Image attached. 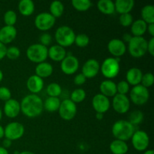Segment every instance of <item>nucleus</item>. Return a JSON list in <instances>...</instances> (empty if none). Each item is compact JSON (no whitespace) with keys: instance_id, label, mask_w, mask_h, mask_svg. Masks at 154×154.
Here are the masks:
<instances>
[{"instance_id":"1","label":"nucleus","mask_w":154,"mask_h":154,"mask_svg":"<svg viewBox=\"0 0 154 154\" xmlns=\"http://www.w3.org/2000/svg\"><path fill=\"white\" fill-rule=\"evenodd\" d=\"M20 111L27 117L34 118L41 115L43 111V100L36 94L24 96L20 103Z\"/></svg>"},{"instance_id":"2","label":"nucleus","mask_w":154,"mask_h":154,"mask_svg":"<svg viewBox=\"0 0 154 154\" xmlns=\"http://www.w3.org/2000/svg\"><path fill=\"white\" fill-rule=\"evenodd\" d=\"M135 126L128 120H120L114 123L111 129L114 138L120 141H126L131 139L135 132Z\"/></svg>"},{"instance_id":"3","label":"nucleus","mask_w":154,"mask_h":154,"mask_svg":"<svg viewBox=\"0 0 154 154\" xmlns=\"http://www.w3.org/2000/svg\"><path fill=\"white\" fill-rule=\"evenodd\" d=\"M75 36L76 35L74 30L68 26H60L55 32V39L57 45L64 48L73 45Z\"/></svg>"},{"instance_id":"4","label":"nucleus","mask_w":154,"mask_h":154,"mask_svg":"<svg viewBox=\"0 0 154 154\" xmlns=\"http://www.w3.org/2000/svg\"><path fill=\"white\" fill-rule=\"evenodd\" d=\"M129 54L134 58H141L147 52V41L144 37L132 36L128 45Z\"/></svg>"},{"instance_id":"5","label":"nucleus","mask_w":154,"mask_h":154,"mask_svg":"<svg viewBox=\"0 0 154 154\" xmlns=\"http://www.w3.org/2000/svg\"><path fill=\"white\" fill-rule=\"evenodd\" d=\"M100 70L103 76L108 80L116 78L120 73V59L114 57L106 58L100 66Z\"/></svg>"},{"instance_id":"6","label":"nucleus","mask_w":154,"mask_h":154,"mask_svg":"<svg viewBox=\"0 0 154 154\" xmlns=\"http://www.w3.org/2000/svg\"><path fill=\"white\" fill-rule=\"evenodd\" d=\"M26 57L32 63H43L48 57V48L39 43L33 44L27 48Z\"/></svg>"},{"instance_id":"7","label":"nucleus","mask_w":154,"mask_h":154,"mask_svg":"<svg viewBox=\"0 0 154 154\" xmlns=\"http://www.w3.org/2000/svg\"><path fill=\"white\" fill-rule=\"evenodd\" d=\"M150 98L148 89L142 85L135 86L130 90V99L135 105H143L147 103Z\"/></svg>"},{"instance_id":"8","label":"nucleus","mask_w":154,"mask_h":154,"mask_svg":"<svg viewBox=\"0 0 154 154\" xmlns=\"http://www.w3.org/2000/svg\"><path fill=\"white\" fill-rule=\"evenodd\" d=\"M132 144L134 148L140 152L145 151L150 144V138L146 132L143 130H137L132 135Z\"/></svg>"},{"instance_id":"9","label":"nucleus","mask_w":154,"mask_h":154,"mask_svg":"<svg viewBox=\"0 0 154 154\" xmlns=\"http://www.w3.org/2000/svg\"><path fill=\"white\" fill-rule=\"evenodd\" d=\"M58 111L60 117L63 120L69 121L76 116L77 105L69 99H66L60 103Z\"/></svg>"},{"instance_id":"10","label":"nucleus","mask_w":154,"mask_h":154,"mask_svg":"<svg viewBox=\"0 0 154 154\" xmlns=\"http://www.w3.org/2000/svg\"><path fill=\"white\" fill-rule=\"evenodd\" d=\"M34 23L38 29L46 32L54 26L56 23V18L54 17L49 12H42L35 17Z\"/></svg>"},{"instance_id":"11","label":"nucleus","mask_w":154,"mask_h":154,"mask_svg":"<svg viewBox=\"0 0 154 154\" xmlns=\"http://www.w3.org/2000/svg\"><path fill=\"white\" fill-rule=\"evenodd\" d=\"M5 137L11 141L18 140L23 137L25 132L23 125L18 122L9 123L4 129Z\"/></svg>"},{"instance_id":"12","label":"nucleus","mask_w":154,"mask_h":154,"mask_svg":"<svg viewBox=\"0 0 154 154\" xmlns=\"http://www.w3.org/2000/svg\"><path fill=\"white\" fill-rule=\"evenodd\" d=\"M112 107L114 111L120 114H124L130 108V100L126 95L116 94L113 97Z\"/></svg>"},{"instance_id":"13","label":"nucleus","mask_w":154,"mask_h":154,"mask_svg":"<svg viewBox=\"0 0 154 154\" xmlns=\"http://www.w3.org/2000/svg\"><path fill=\"white\" fill-rule=\"evenodd\" d=\"M61 70L65 75H74L79 68V61L78 58L73 55H68L61 61Z\"/></svg>"},{"instance_id":"14","label":"nucleus","mask_w":154,"mask_h":154,"mask_svg":"<svg viewBox=\"0 0 154 154\" xmlns=\"http://www.w3.org/2000/svg\"><path fill=\"white\" fill-rule=\"evenodd\" d=\"M92 105L96 113L105 114L109 110L111 102L109 99L101 93H98L92 99Z\"/></svg>"},{"instance_id":"15","label":"nucleus","mask_w":154,"mask_h":154,"mask_svg":"<svg viewBox=\"0 0 154 154\" xmlns=\"http://www.w3.org/2000/svg\"><path fill=\"white\" fill-rule=\"evenodd\" d=\"M108 50L114 58H120L126 51V46L124 42L118 38H113L108 44Z\"/></svg>"},{"instance_id":"16","label":"nucleus","mask_w":154,"mask_h":154,"mask_svg":"<svg viewBox=\"0 0 154 154\" xmlns=\"http://www.w3.org/2000/svg\"><path fill=\"white\" fill-rule=\"evenodd\" d=\"M100 71L99 63L95 59H90L84 64L81 73L86 77V78H93L99 74Z\"/></svg>"},{"instance_id":"17","label":"nucleus","mask_w":154,"mask_h":154,"mask_svg":"<svg viewBox=\"0 0 154 154\" xmlns=\"http://www.w3.org/2000/svg\"><path fill=\"white\" fill-rule=\"evenodd\" d=\"M20 112V104L17 100L11 99L6 101L4 105V114L9 118H15Z\"/></svg>"},{"instance_id":"18","label":"nucleus","mask_w":154,"mask_h":154,"mask_svg":"<svg viewBox=\"0 0 154 154\" xmlns=\"http://www.w3.org/2000/svg\"><path fill=\"white\" fill-rule=\"evenodd\" d=\"M17 31L14 26H4L0 29V42L3 45H7L13 42L17 37Z\"/></svg>"},{"instance_id":"19","label":"nucleus","mask_w":154,"mask_h":154,"mask_svg":"<svg viewBox=\"0 0 154 154\" xmlns=\"http://www.w3.org/2000/svg\"><path fill=\"white\" fill-rule=\"evenodd\" d=\"M26 87L31 94L38 95L44 88L43 79L36 75H31L26 81Z\"/></svg>"},{"instance_id":"20","label":"nucleus","mask_w":154,"mask_h":154,"mask_svg":"<svg viewBox=\"0 0 154 154\" xmlns=\"http://www.w3.org/2000/svg\"><path fill=\"white\" fill-rule=\"evenodd\" d=\"M142 71L138 68H131L127 71L126 75V82L133 87L141 84V78H142Z\"/></svg>"},{"instance_id":"21","label":"nucleus","mask_w":154,"mask_h":154,"mask_svg":"<svg viewBox=\"0 0 154 154\" xmlns=\"http://www.w3.org/2000/svg\"><path fill=\"white\" fill-rule=\"evenodd\" d=\"M101 94L106 97H114L117 94V84L111 80H105L99 86Z\"/></svg>"},{"instance_id":"22","label":"nucleus","mask_w":154,"mask_h":154,"mask_svg":"<svg viewBox=\"0 0 154 154\" xmlns=\"http://www.w3.org/2000/svg\"><path fill=\"white\" fill-rule=\"evenodd\" d=\"M66 54V49L58 45H53L48 49V57L54 62L63 61Z\"/></svg>"},{"instance_id":"23","label":"nucleus","mask_w":154,"mask_h":154,"mask_svg":"<svg viewBox=\"0 0 154 154\" xmlns=\"http://www.w3.org/2000/svg\"><path fill=\"white\" fill-rule=\"evenodd\" d=\"M135 2L133 0H117L114 2L115 11L120 14L130 13L134 8Z\"/></svg>"},{"instance_id":"24","label":"nucleus","mask_w":154,"mask_h":154,"mask_svg":"<svg viewBox=\"0 0 154 154\" xmlns=\"http://www.w3.org/2000/svg\"><path fill=\"white\" fill-rule=\"evenodd\" d=\"M35 71V75L43 79V78H48L52 75L54 68L51 63L43 62L37 64Z\"/></svg>"},{"instance_id":"25","label":"nucleus","mask_w":154,"mask_h":154,"mask_svg":"<svg viewBox=\"0 0 154 154\" xmlns=\"http://www.w3.org/2000/svg\"><path fill=\"white\" fill-rule=\"evenodd\" d=\"M147 24L141 19L134 21L131 25V32L135 37H142L147 32Z\"/></svg>"},{"instance_id":"26","label":"nucleus","mask_w":154,"mask_h":154,"mask_svg":"<svg viewBox=\"0 0 154 154\" xmlns=\"http://www.w3.org/2000/svg\"><path fill=\"white\" fill-rule=\"evenodd\" d=\"M109 148L113 154H126L129 150V147L126 141L117 139L111 141Z\"/></svg>"},{"instance_id":"27","label":"nucleus","mask_w":154,"mask_h":154,"mask_svg":"<svg viewBox=\"0 0 154 154\" xmlns=\"http://www.w3.org/2000/svg\"><path fill=\"white\" fill-rule=\"evenodd\" d=\"M18 10L23 16H30L35 11L34 2L32 0H21L18 4Z\"/></svg>"},{"instance_id":"28","label":"nucleus","mask_w":154,"mask_h":154,"mask_svg":"<svg viewBox=\"0 0 154 154\" xmlns=\"http://www.w3.org/2000/svg\"><path fill=\"white\" fill-rule=\"evenodd\" d=\"M97 8L101 13L111 15L115 12L114 2L111 0H100L97 2Z\"/></svg>"},{"instance_id":"29","label":"nucleus","mask_w":154,"mask_h":154,"mask_svg":"<svg viewBox=\"0 0 154 154\" xmlns=\"http://www.w3.org/2000/svg\"><path fill=\"white\" fill-rule=\"evenodd\" d=\"M61 101L57 97H48L43 102V108L48 112H55L60 108Z\"/></svg>"},{"instance_id":"30","label":"nucleus","mask_w":154,"mask_h":154,"mask_svg":"<svg viewBox=\"0 0 154 154\" xmlns=\"http://www.w3.org/2000/svg\"><path fill=\"white\" fill-rule=\"evenodd\" d=\"M141 20L147 24L154 23V6L153 5H147L144 6L141 11Z\"/></svg>"},{"instance_id":"31","label":"nucleus","mask_w":154,"mask_h":154,"mask_svg":"<svg viewBox=\"0 0 154 154\" xmlns=\"http://www.w3.org/2000/svg\"><path fill=\"white\" fill-rule=\"evenodd\" d=\"M50 12L54 17H60L64 13V5L60 1H54L50 5Z\"/></svg>"},{"instance_id":"32","label":"nucleus","mask_w":154,"mask_h":154,"mask_svg":"<svg viewBox=\"0 0 154 154\" xmlns=\"http://www.w3.org/2000/svg\"><path fill=\"white\" fill-rule=\"evenodd\" d=\"M72 5L78 11H86L92 6V2L90 0H72Z\"/></svg>"},{"instance_id":"33","label":"nucleus","mask_w":154,"mask_h":154,"mask_svg":"<svg viewBox=\"0 0 154 154\" xmlns=\"http://www.w3.org/2000/svg\"><path fill=\"white\" fill-rule=\"evenodd\" d=\"M46 92L50 97L59 98V96L62 94L63 90L60 84L54 82L48 84L46 88Z\"/></svg>"},{"instance_id":"34","label":"nucleus","mask_w":154,"mask_h":154,"mask_svg":"<svg viewBox=\"0 0 154 154\" xmlns=\"http://www.w3.org/2000/svg\"><path fill=\"white\" fill-rule=\"evenodd\" d=\"M86 92L85 90L81 88L75 89L72 92L70 95V100L72 101L74 103L78 104L81 103L85 99Z\"/></svg>"},{"instance_id":"35","label":"nucleus","mask_w":154,"mask_h":154,"mask_svg":"<svg viewBox=\"0 0 154 154\" xmlns=\"http://www.w3.org/2000/svg\"><path fill=\"white\" fill-rule=\"evenodd\" d=\"M143 120H144V114L142 111L139 110H135L130 114L128 121L135 126V125L140 124L143 121Z\"/></svg>"},{"instance_id":"36","label":"nucleus","mask_w":154,"mask_h":154,"mask_svg":"<svg viewBox=\"0 0 154 154\" xmlns=\"http://www.w3.org/2000/svg\"><path fill=\"white\" fill-rule=\"evenodd\" d=\"M17 16L14 11L8 10L4 14V22L5 26H14L16 23Z\"/></svg>"},{"instance_id":"37","label":"nucleus","mask_w":154,"mask_h":154,"mask_svg":"<svg viewBox=\"0 0 154 154\" xmlns=\"http://www.w3.org/2000/svg\"><path fill=\"white\" fill-rule=\"evenodd\" d=\"M90 43V38L86 34H78L75 36V42L74 44L79 48H85Z\"/></svg>"},{"instance_id":"38","label":"nucleus","mask_w":154,"mask_h":154,"mask_svg":"<svg viewBox=\"0 0 154 154\" xmlns=\"http://www.w3.org/2000/svg\"><path fill=\"white\" fill-rule=\"evenodd\" d=\"M20 56V51L17 47L11 46L7 48L6 51V56L8 59L11 60H15Z\"/></svg>"},{"instance_id":"39","label":"nucleus","mask_w":154,"mask_h":154,"mask_svg":"<svg viewBox=\"0 0 154 154\" xmlns=\"http://www.w3.org/2000/svg\"><path fill=\"white\" fill-rule=\"evenodd\" d=\"M154 83V76L152 73L150 72H147V73L143 75L142 78H141V85L143 87H146L148 89L149 87H152Z\"/></svg>"},{"instance_id":"40","label":"nucleus","mask_w":154,"mask_h":154,"mask_svg":"<svg viewBox=\"0 0 154 154\" xmlns=\"http://www.w3.org/2000/svg\"><path fill=\"white\" fill-rule=\"evenodd\" d=\"M119 22H120V25L122 26H130L132 23H133V17L130 13L120 14V17H119Z\"/></svg>"},{"instance_id":"41","label":"nucleus","mask_w":154,"mask_h":154,"mask_svg":"<svg viewBox=\"0 0 154 154\" xmlns=\"http://www.w3.org/2000/svg\"><path fill=\"white\" fill-rule=\"evenodd\" d=\"M130 85L126 81H121L117 84V94L126 95L129 92Z\"/></svg>"},{"instance_id":"42","label":"nucleus","mask_w":154,"mask_h":154,"mask_svg":"<svg viewBox=\"0 0 154 154\" xmlns=\"http://www.w3.org/2000/svg\"><path fill=\"white\" fill-rule=\"evenodd\" d=\"M11 99V92L8 87H0V100L6 101Z\"/></svg>"},{"instance_id":"43","label":"nucleus","mask_w":154,"mask_h":154,"mask_svg":"<svg viewBox=\"0 0 154 154\" xmlns=\"http://www.w3.org/2000/svg\"><path fill=\"white\" fill-rule=\"evenodd\" d=\"M39 42H40L39 44L47 47L51 45V42H52V37H51V35L49 33L45 32L40 35V37H39Z\"/></svg>"},{"instance_id":"44","label":"nucleus","mask_w":154,"mask_h":154,"mask_svg":"<svg viewBox=\"0 0 154 154\" xmlns=\"http://www.w3.org/2000/svg\"><path fill=\"white\" fill-rule=\"evenodd\" d=\"M87 81V78L86 77L83 75L82 73H79L74 78V84L75 85L81 86L84 84Z\"/></svg>"},{"instance_id":"45","label":"nucleus","mask_w":154,"mask_h":154,"mask_svg":"<svg viewBox=\"0 0 154 154\" xmlns=\"http://www.w3.org/2000/svg\"><path fill=\"white\" fill-rule=\"evenodd\" d=\"M147 52L153 57L154 56V37H152L149 42H147Z\"/></svg>"},{"instance_id":"46","label":"nucleus","mask_w":154,"mask_h":154,"mask_svg":"<svg viewBox=\"0 0 154 154\" xmlns=\"http://www.w3.org/2000/svg\"><path fill=\"white\" fill-rule=\"evenodd\" d=\"M6 51H7V48L5 45L0 42V60H3L5 57Z\"/></svg>"},{"instance_id":"47","label":"nucleus","mask_w":154,"mask_h":154,"mask_svg":"<svg viewBox=\"0 0 154 154\" xmlns=\"http://www.w3.org/2000/svg\"><path fill=\"white\" fill-rule=\"evenodd\" d=\"M11 144H12V141H11V140L7 139V138H5L2 141V147H4V148L7 149L11 146Z\"/></svg>"},{"instance_id":"48","label":"nucleus","mask_w":154,"mask_h":154,"mask_svg":"<svg viewBox=\"0 0 154 154\" xmlns=\"http://www.w3.org/2000/svg\"><path fill=\"white\" fill-rule=\"evenodd\" d=\"M147 31H148V33L152 37H154V23H150L147 25Z\"/></svg>"},{"instance_id":"49","label":"nucleus","mask_w":154,"mask_h":154,"mask_svg":"<svg viewBox=\"0 0 154 154\" xmlns=\"http://www.w3.org/2000/svg\"><path fill=\"white\" fill-rule=\"evenodd\" d=\"M132 36L130 34H129V33H126V34H124L123 35V40H122V41H123L124 43H125V42H128V43H129V41H130L131 38H132Z\"/></svg>"},{"instance_id":"50","label":"nucleus","mask_w":154,"mask_h":154,"mask_svg":"<svg viewBox=\"0 0 154 154\" xmlns=\"http://www.w3.org/2000/svg\"><path fill=\"white\" fill-rule=\"evenodd\" d=\"M96 118L98 120H103L104 118V114H100V113H96Z\"/></svg>"},{"instance_id":"51","label":"nucleus","mask_w":154,"mask_h":154,"mask_svg":"<svg viewBox=\"0 0 154 154\" xmlns=\"http://www.w3.org/2000/svg\"><path fill=\"white\" fill-rule=\"evenodd\" d=\"M5 137V132H4V128L0 125V139L3 138Z\"/></svg>"},{"instance_id":"52","label":"nucleus","mask_w":154,"mask_h":154,"mask_svg":"<svg viewBox=\"0 0 154 154\" xmlns=\"http://www.w3.org/2000/svg\"><path fill=\"white\" fill-rule=\"evenodd\" d=\"M0 154H9L7 149L4 148L3 147H0Z\"/></svg>"},{"instance_id":"53","label":"nucleus","mask_w":154,"mask_h":154,"mask_svg":"<svg viewBox=\"0 0 154 154\" xmlns=\"http://www.w3.org/2000/svg\"><path fill=\"white\" fill-rule=\"evenodd\" d=\"M19 154H35L34 153L31 151H28V150H25V151H22V152H20Z\"/></svg>"},{"instance_id":"54","label":"nucleus","mask_w":154,"mask_h":154,"mask_svg":"<svg viewBox=\"0 0 154 154\" xmlns=\"http://www.w3.org/2000/svg\"><path fill=\"white\" fill-rule=\"evenodd\" d=\"M144 154H154V152L153 150H147L144 151Z\"/></svg>"},{"instance_id":"55","label":"nucleus","mask_w":154,"mask_h":154,"mask_svg":"<svg viewBox=\"0 0 154 154\" xmlns=\"http://www.w3.org/2000/svg\"><path fill=\"white\" fill-rule=\"evenodd\" d=\"M3 78H4V75H3V72L0 69V82L3 80Z\"/></svg>"},{"instance_id":"56","label":"nucleus","mask_w":154,"mask_h":154,"mask_svg":"<svg viewBox=\"0 0 154 154\" xmlns=\"http://www.w3.org/2000/svg\"><path fill=\"white\" fill-rule=\"evenodd\" d=\"M2 109L0 108V120H2Z\"/></svg>"}]
</instances>
